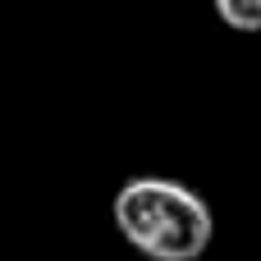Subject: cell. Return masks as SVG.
I'll return each mask as SVG.
<instances>
[{
	"label": "cell",
	"mask_w": 261,
	"mask_h": 261,
	"mask_svg": "<svg viewBox=\"0 0 261 261\" xmlns=\"http://www.w3.org/2000/svg\"><path fill=\"white\" fill-rule=\"evenodd\" d=\"M115 229L147 261H202L211 248L216 220L197 188L165 174H133L110 202Z\"/></svg>",
	"instance_id": "1"
},
{
	"label": "cell",
	"mask_w": 261,
	"mask_h": 261,
	"mask_svg": "<svg viewBox=\"0 0 261 261\" xmlns=\"http://www.w3.org/2000/svg\"><path fill=\"white\" fill-rule=\"evenodd\" d=\"M216 18L243 37H257L261 32V0H211Z\"/></svg>",
	"instance_id": "2"
}]
</instances>
